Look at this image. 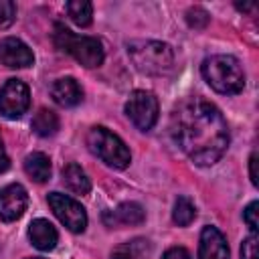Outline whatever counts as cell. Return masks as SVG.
Instances as JSON below:
<instances>
[{
    "label": "cell",
    "instance_id": "17",
    "mask_svg": "<svg viewBox=\"0 0 259 259\" xmlns=\"http://www.w3.org/2000/svg\"><path fill=\"white\" fill-rule=\"evenodd\" d=\"M32 130H34V134H38L42 138L53 136L59 130V117H57V113L51 111V109H47V107L38 109L34 113V117H32Z\"/></svg>",
    "mask_w": 259,
    "mask_h": 259
},
{
    "label": "cell",
    "instance_id": "6",
    "mask_svg": "<svg viewBox=\"0 0 259 259\" xmlns=\"http://www.w3.org/2000/svg\"><path fill=\"white\" fill-rule=\"evenodd\" d=\"M125 113L138 130L148 132L158 119V99L150 91H134L125 103Z\"/></svg>",
    "mask_w": 259,
    "mask_h": 259
},
{
    "label": "cell",
    "instance_id": "8",
    "mask_svg": "<svg viewBox=\"0 0 259 259\" xmlns=\"http://www.w3.org/2000/svg\"><path fill=\"white\" fill-rule=\"evenodd\" d=\"M30 105V91L20 79H8L0 89V113L8 119H16L26 113Z\"/></svg>",
    "mask_w": 259,
    "mask_h": 259
},
{
    "label": "cell",
    "instance_id": "4",
    "mask_svg": "<svg viewBox=\"0 0 259 259\" xmlns=\"http://www.w3.org/2000/svg\"><path fill=\"white\" fill-rule=\"evenodd\" d=\"M127 55L138 71L146 75H164L174 65V53L166 42L160 40H132Z\"/></svg>",
    "mask_w": 259,
    "mask_h": 259
},
{
    "label": "cell",
    "instance_id": "16",
    "mask_svg": "<svg viewBox=\"0 0 259 259\" xmlns=\"http://www.w3.org/2000/svg\"><path fill=\"white\" fill-rule=\"evenodd\" d=\"M63 182L75 194H87L91 190V182H89L87 174L77 164H67L63 168Z\"/></svg>",
    "mask_w": 259,
    "mask_h": 259
},
{
    "label": "cell",
    "instance_id": "12",
    "mask_svg": "<svg viewBox=\"0 0 259 259\" xmlns=\"http://www.w3.org/2000/svg\"><path fill=\"white\" fill-rule=\"evenodd\" d=\"M144 208L138 202H121L115 210H107L103 214L105 225L119 227V225H140L144 221Z\"/></svg>",
    "mask_w": 259,
    "mask_h": 259
},
{
    "label": "cell",
    "instance_id": "14",
    "mask_svg": "<svg viewBox=\"0 0 259 259\" xmlns=\"http://www.w3.org/2000/svg\"><path fill=\"white\" fill-rule=\"evenodd\" d=\"M28 237L32 241V245L38 249V251H51L55 249L57 241H59V233L57 229L47 221V219H36L30 223V229H28Z\"/></svg>",
    "mask_w": 259,
    "mask_h": 259
},
{
    "label": "cell",
    "instance_id": "18",
    "mask_svg": "<svg viewBox=\"0 0 259 259\" xmlns=\"http://www.w3.org/2000/svg\"><path fill=\"white\" fill-rule=\"evenodd\" d=\"M67 14L77 26H89L93 16V6L87 0H73V2H67Z\"/></svg>",
    "mask_w": 259,
    "mask_h": 259
},
{
    "label": "cell",
    "instance_id": "10",
    "mask_svg": "<svg viewBox=\"0 0 259 259\" xmlns=\"http://www.w3.org/2000/svg\"><path fill=\"white\" fill-rule=\"evenodd\" d=\"M32 61H34L32 51L20 38L6 36L0 40V63L2 65L10 69H24V67H30Z\"/></svg>",
    "mask_w": 259,
    "mask_h": 259
},
{
    "label": "cell",
    "instance_id": "9",
    "mask_svg": "<svg viewBox=\"0 0 259 259\" xmlns=\"http://www.w3.org/2000/svg\"><path fill=\"white\" fill-rule=\"evenodd\" d=\"M28 194L20 184H8L0 188V221H16L24 214Z\"/></svg>",
    "mask_w": 259,
    "mask_h": 259
},
{
    "label": "cell",
    "instance_id": "5",
    "mask_svg": "<svg viewBox=\"0 0 259 259\" xmlns=\"http://www.w3.org/2000/svg\"><path fill=\"white\" fill-rule=\"evenodd\" d=\"M87 146L89 150L101 158L107 166L113 168H125L132 162V154L121 138H117L113 132H109L103 125H93L87 134Z\"/></svg>",
    "mask_w": 259,
    "mask_h": 259
},
{
    "label": "cell",
    "instance_id": "24",
    "mask_svg": "<svg viewBox=\"0 0 259 259\" xmlns=\"http://www.w3.org/2000/svg\"><path fill=\"white\" fill-rule=\"evenodd\" d=\"M259 208V202L257 200H253L247 208H245V212H243V219H245V223L249 225V229L253 231V233H257V229H259V221H257V210Z\"/></svg>",
    "mask_w": 259,
    "mask_h": 259
},
{
    "label": "cell",
    "instance_id": "11",
    "mask_svg": "<svg viewBox=\"0 0 259 259\" xmlns=\"http://www.w3.org/2000/svg\"><path fill=\"white\" fill-rule=\"evenodd\" d=\"M198 259H229V245L217 227H204L198 243Z\"/></svg>",
    "mask_w": 259,
    "mask_h": 259
},
{
    "label": "cell",
    "instance_id": "28",
    "mask_svg": "<svg viewBox=\"0 0 259 259\" xmlns=\"http://www.w3.org/2000/svg\"><path fill=\"white\" fill-rule=\"evenodd\" d=\"M237 8H239V10H251L253 4H237Z\"/></svg>",
    "mask_w": 259,
    "mask_h": 259
},
{
    "label": "cell",
    "instance_id": "3",
    "mask_svg": "<svg viewBox=\"0 0 259 259\" xmlns=\"http://www.w3.org/2000/svg\"><path fill=\"white\" fill-rule=\"evenodd\" d=\"M53 40L61 51L69 53L77 63H81L87 69L99 67L103 63L105 53H103L101 40H97L95 36H79L63 24H55Z\"/></svg>",
    "mask_w": 259,
    "mask_h": 259
},
{
    "label": "cell",
    "instance_id": "23",
    "mask_svg": "<svg viewBox=\"0 0 259 259\" xmlns=\"http://www.w3.org/2000/svg\"><path fill=\"white\" fill-rule=\"evenodd\" d=\"M241 259H259V253H257V237H255V233L243 241V245H241Z\"/></svg>",
    "mask_w": 259,
    "mask_h": 259
},
{
    "label": "cell",
    "instance_id": "15",
    "mask_svg": "<svg viewBox=\"0 0 259 259\" xmlns=\"http://www.w3.org/2000/svg\"><path fill=\"white\" fill-rule=\"evenodd\" d=\"M24 172L34 182H47L51 178V160L42 152H32L24 160Z\"/></svg>",
    "mask_w": 259,
    "mask_h": 259
},
{
    "label": "cell",
    "instance_id": "19",
    "mask_svg": "<svg viewBox=\"0 0 259 259\" xmlns=\"http://www.w3.org/2000/svg\"><path fill=\"white\" fill-rule=\"evenodd\" d=\"M146 249H148V241L136 239V241H132V243L119 245V247L111 253V259H144Z\"/></svg>",
    "mask_w": 259,
    "mask_h": 259
},
{
    "label": "cell",
    "instance_id": "13",
    "mask_svg": "<svg viewBox=\"0 0 259 259\" xmlns=\"http://www.w3.org/2000/svg\"><path fill=\"white\" fill-rule=\"evenodd\" d=\"M51 95L53 99L63 105V107H73L81 101L83 97V89L79 87V83L73 79V77H63V79H57L51 87Z\"/></svg>",
    "mask_w": 259,
    "mask_h": 259
},
{
    "label": "cell",
    "instance_id": "22",
    "mask_svg": "<svg viewBox=\"0 0 259 259\" xmlns=\"http://www.w3.org/2000/svg\"><path fill=\"white\" fill-rule=\"evenodd\" d=\"M16 16V4L10 0H0V28H6L14 22Z\"/></svg>",
    "mask_w": 259,
    "mask_h": 259
},
{
    "label": "cell",
    "instance_id": "27",
    "mask_svg": "<svg viewBox=\"0 0 259 259\" xmlns=\"http://www.w3.org/2000/svg\"><path fill=\"white\" fill-rule=\"evenodd\" d=\"M8 166H10V160H8V154H6V150H4V142H2V138H0V172L8 170Z\"/></svg>",
    "mask_w": 259,
    "mask_h": 259
},
{
    "label": "cell",
    "instance_id": "29",
    "mask_svg": "<svg viewBox=\"0 0 259 259\" xmlns=\"http://www.w3.org/2000/svg\"><path fill=\"white\" fill-rule=\"evenodd\" d=\"M32 259H42V257H32Z\"/></svg>",
    "mask_w": 259,
    "mask_h": 259
},
{
    "label": "cell",
    "instance_id": "1",
    "mask_svg": "<svg viewBox=\"0 0 259 259\" xmlns=\"http://www.w3.org/2000/svg\"><path fill=\"white\" fill-rule=\"evenodd\" d=\"M170 132L180 150L198 166L219 162L229 146V127L217 105L204 99L182 101L172 117Z\"/></svg>",
    "mask_w": 259,
    "mask_h": 259
},
{
    "label": "cell",
    "instance_id": "26",
    "mask_svg": "<svg viewBox=\"0 0 259 259\" xmlns=\"http://www.w3.org/2000/svg\"><path fill=\"white\" fill-rule=\"evenodd\" d=\"M249 172H251V182H253V186H257V184H259V178H257V154H255V152H253L251 158H249Z\"/></svg>",
    "mask_w": 259,
    "mask_h": 259
},
{
    "label": "cell",
    "instance_id": "2",
    "mask_svg": "<svg viewBox=\"0 0 259 259\" xmlns=\"http://www.w3.org/2000/svg\"><path fill=\"white\" fill-rule=\"evenodd\" d=\"M200 71H202L204 81L214 91H219L223 95H235V93L243 91V87H245L243 67L231 55H214V57H208L202 63Z\"/></svg>",
    "mask_w": 259,
    "mask_h": 259
},
{
    "label": "cell",
    "instance_id": "25",
    "mask_svg": "<svg viewBox=\"0 0 259 259\" xmlns=\"http://www.w3.org/2000/svg\"><path fill=\"white\" fill-rule=\"evenodd\" d=\"M162 259H192V255L184 247H172L162 255Z\"/></svg>",
    "mask_w": 259,
    "mask_h": 259
},
{
    "label": "cell",
    "instance_id": "20",
    "mask_svg": "<svg viewBox=\"0 0 259 259\" xmlns=\"http://www.w3.org/2000/svg\"><path fill=\"white\" fill-rule=\"evenodd\" d=\"M194 217H196V208H194V204L190 202V198L180 196V198L176 200V204H174V210H172L174 223L180 225V227H186V225H190V223L194 221Z\"/></svg>",
    "mask_w": 259,
    "mask_h": 259
},
{
    "label": "cell",
    "instance_id": "7",
    "mask_svg": "<svg viewBox=\"0 0 259 259\" xmlns=\"http://www.w3.org/2000/svg\"><path fill=\"white\" fill-rule=\"evenodd\" d=\"M49 206L57 214V219L73 233H83L87 227V212L85 208L71 196L61 194V192H51L49 194Z\"/></svg>",
    "mask_w": 259,
    "mask_h": 259
},
{
    "label": "cell",
    "instance_id": "21",
    "mask_svg": "<svg viewBox=\"0 0 259 259\" xmlns=\"http://www.w3.org/2000/svg\"><path fill=\"white\" fill-rule=\"evenodd\" d=\"M186 22L192 26V28H204L208 24V12L202 10L200 6H194L186 12Z\"/></svg>",
    "mask_w": 259,
    "mask_h": 259
}]
</instances>
